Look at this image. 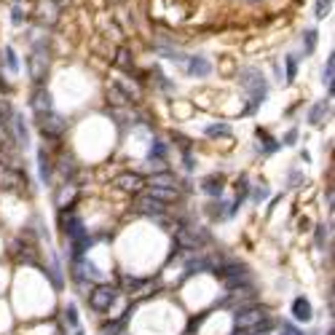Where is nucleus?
<instances>
[{
	"label": "nucleus",
	"mask_w": 335,
	"mask_h": 335,
	"mask_svg": "<svg viewBox=\"0 0 335 335\" xmlns=\"http://www.w3.org/2000/svg\"><path fill=\"white\" fill-rule=\"evenodd\" d=\"M292 316L297 322H311L314 319V309H311V301L309 297H295L292 301Z\"/></svg>",
	"instance_id": "obj_12"
},
{
	"label": "nucleus",
	"mask_w": 335,
	"mask_h": 335,
	"mask_svg": "<svg viewBox=\"0 0 335 335\" xmlns=\"http://www.w3.org/2000/svg\"><path fill=\"white\" fill-rule=\"evenodd\" d=\"M295 139H297V129H290L284 134V145H295Z\"/></svg>",
	"instance_id": "obj_34"
},
{
	"label": "nucleus",
	"mask_w": 335,
	"mask_h": 335,
	"mask_svg": "<svg viewBox=\"0 0 335 335\" xmlns=\"http://www.w3.org/2000/svg\"><path fill=\"white\" fill-rule=\"evenodd\" d=\"M64 319H67L70 324H72V327H78V309H76V306H67V309H64Z\"/></svg>",
	"instance_id": "obj_30"
},
{
	"label": "nucleus",
	"mask_w": 335,
	"mask_h": 335,
	"mask_svg": "<svg viewBox=\"0 0 335 335\" xmlns=\"http://www.w3.org/2000/svg\"><path fill=\"white\" fill-rule=\"evenodd\" d=\"M212 274H215L228 290H239V287L249 284V268L244 263H222V266H215Z\"/></svg>",
	"instance_id": "obj_1"
},
{
	"label": "nucleus",
	"mask_w": 335,
	"mask_h": 335,
	"mask_svg": "<svg viewBox=\"0 0 335 335\" xmlns=\"http://www.w3.org/2000/svg\"><path fill=\"white\" fill-rule=\"evenodd\" d=\"M35 16H38V22L51 27L57 24L59 19V3L57 0H38V6H35Z\"/></svg>",
	"instance_id": "obj_9"
},
{
	"label": "nucleus",
	"mask_w": 335,
	"mask_h": 335,
	"mask_svg": "<svg viewBox=\"0 0 335 335\" xmlns=\"http://www.w3.org/2000/svg\"><path fill=\"white\" fill-rule=\"evenodd\" d=\"M215 260L212 257H193L188 260V266H185V276H193V274H201V271H215Z\"/></svg>",
	"instance_id": "obj_14"
},
{
	"label": "nucleus",
	"mask_w": 335,
	"mask_h": 335,
	"mask_svg": "<svg viewBox=\"0 0 335 335\" xmlns=\"http://www.w3.org/2000/svg\"><path fill=\"white\" fill-rule=\"evenodd\" d=\"M282 332L284 335H306V332H301L295 327V324H290V322H282Z\"/></svg>",
	"instance_id": "obj_33"
},
{
	"label": "nucleus",
	"mask_w": 335,
	"mask_h": 335,
	"mask_svg": "<svg viewBox=\"0 0 335 335\" xmlns=\"http://www.w3.org/2000/svg\"><path fill=\"white\" fill-rule=\"evenodd\" d=\"M207 212H209V217H217V220L234 215V212H231V204H226V201H212L207 207Z\"/></svg>",
	"instance_id": "obj_21"
},
{
	"label": "nucleus",
	"mask_w": 335,
	"mask_h": 335,
	"mask_svg": "<svg viewBox=\"0 0 335 335\" xmlns=\"http://www.w3.org/2000/svg\"><path fill=\"white\" fill-rule=\"evenodd\" d=\"M185 70H188V76H196V78H207L212 72V64L204 59V57H191L188 64H185Z\"/></svg>",
	"instance_id": "obj_13"
},
{
	"label": "nucleus",
	"mask_w": 335,
	"mask_h": 335,
	"mask_svg": "<svg viewBox=\"0 0 335 335\" xmlns=\"http://www.w3.org/2000/svg\"><path fill=\"white\" fill-rule=\"evenodd\" d=\"M151 188H177V180L172 177L169 172H161V174H153L151 180H145Z\"/></svg>",
	"instance_id": "obj_19"
},
{
	"label": "nucleus",
	"mask_w": 335,
	"mask_h": 335,
	"mask_svg": "<svg viewBox=\"0 0 335 335\" xmlns=\"http://www.w3.org/2000/svg\"><path fill=\"white\" fill-rule=\"evenodd\" d=\"M241 86H244L249 91V97H252V107L260 105V102L266 99L268 94V83L263 78V72H257V70H241Z\"/></svg>",
	"instance_id": "obj_3"
},
{
	"label": "nucleus",
	"mask_w": 335,
	"mask_h": 335,
	"mask_svg": "<svg viewBox=\"0 0 335 335\" xmlns=\"http://www.w3.org/2000/svg\"><path fill=\"white\" fill-rule=\"evenodd\" d=\"M76 335H83V330H81V327H76Z\"/></svg>",
	"instance_id": "obj_37"
},
{
	"label": "nucleus",
	"mask_w": 335,
	"mask_h": 335,
	"mask_svg": "<svg viewBox=\"0 0 335 335\" xmlns=\"http://www.w3.org/2000/svg\"><path fill=\"white\" fill-rule=\"evenodd\" d=\"M201 191L209 193V196H222V177L220 174H212V177H207L201 182Z\"/></svg>",
	"instance_id": "obj_20"
},
{
	"label": "nucleus",
	"mask_w": 335,
	"mask_h": 335,
	"mask_svg": "<svg viewBox=\"0 0 335 335\" xmlns=\"http://www.w3.org/2000/svg\"><path fill=\"white\" fill-rule=\"evenodd\" d=\"M38 129H41V134L43 137H49V139H57V137H62V132L67 129V121L64 118H59L57 113H43V116H38Z\"/></svg>",
	"instance_id": "obj_7"
},
{
	"label": "nucleus",
	"mask_w": 335,
	"mask_h": 335,
	"mask_svg": "<svg viewBox=\"0 0 335 335\" xmlns=\"http://www.w3.org/2000/svg\"><path fill=\"white\" fill-rule=\"evenodd\" d=\"M116 188L121 191H126V193H142L145 188V177L142 174H137V172H124V174H118V177L113 180Z\"/></svg>",
	"instance_id": "obj_10"
},
{
	"label": "nucleus",
	"mask_w": 335,
	"mask_h": 335,
	"mask_svg": "<svg viewBox=\"0 0 335 335\" xmlns=\"http://www.w3.org/2000/svg\"><path fill=\"white\" fill-rule=\"evenodd\" d=\"M255 201H260V199H268V188H255Z\"/></svg>",
	"instance_id": "obj_35"
},
{
	"label": "nucleus",
	"mask_w": 335,
	"mask_h": 335,
	"mask_svg": "<svg viewBox=\"0 0 335 335\" xmlns=\"http://www.w3.org/2000/svg\"><path fill=\"white\" fill-rule=\"evenodd\" d=\"M124 287L129 292H137L139 287H145V279H132V276H124Z\"/></svg>",
	"instance_id": "obj_29"
},
{
	"label": "nucleus",
	"mask_w": 335,
	"mask_h": 335,
	"mask_svg": "<svg viewBox=\"0 0 335 335\" xmlns=\"http://www.w3.org/2000/svg\"><path fill=\"white\" fill-rule=\"evenodd\" d=\"M107 99L113 102V105H126V102H132V94L124 91L118 83H110V86H107Z\"/></svg>",
	"instance_id": "obj_18"
},
{
	"label": "nucleus",
	"mask_w": 335,
	"mask_h": 335,
	"mask_svg": "<svg viewBox=\"0 0 335 335\" xmlns=\"http://www.w3.org/2000/svg\"><path fill=\"white\" fill-rule=\"evenodd\" d=\"M14 137H16V142H19L22 147H27L30 145V132H27V126H24V118L19 116V113H14Z\"/></svg>",
	"instance_id": "obj_17"
},
{
	"label": "nucleus",
	"mask_w": 335,
	"mask_h": 335,
	"mask_svg": "<svg viewBox=\"0 0 335 335\" xmlns=\"http://www.w3.org/2000/svg\"><path fill=\"white\" fill-rule=\"evenodd\" d=\"M46 72H49V49H46V43H38L30 54V76L35 83H43Z\"/></svg>",
	"instance_id": "obj_6"
},
{
	"label": "nucleus",
	"mask_w": 335,
	"mask_h": 335,
	"mask_svg": "<svg viewBox=\"0 0 335 335\" xmlns=\"http://www.w3.org/2000/svg\"><path fill=\"white\" fill-rule=\"evenodd\" d=\"M322 81L324 83H327V89H330V97H332V78H335V57H332V54H330V57H327V64H324V72H322Z\"/></svg>",
	"instance_id": "obj_24"
},
{
	"label": "nucleus",
	"mask_w": 335,
	"mask_h": 335,
	"mask_svg": "<svg viewBox=\"0 0 335 335\" xmlns=\"http://www.w3.org/2000/svg\"><path fill=\"white\" fill-rule=\"evenodd\" d=\"M6 64L11 72H19V62H16V51L11 49V46H6Z\"/></svg>",
	"instance_id": "obj_28"
},
{
	"label": "nucleus",
	"mask_w": 335,
	"mask_h": 335,
	"mask_svg": "<svg viewBox=\"0 0 335 335\" xmlns=\"http://www.w3.org/2000/svg\"><path fill=\"white\" fill-rule=\"evenodd\" d=\"M303 41H306V54H311V51H314V46H316V32H314V30L303 32Z\"/></svg>",
	"instance_id": "obj_31"
},
{
	"label": "nucleus",
	"mask_w": 335,
	"mask_h": 335,
	"mask_svg": "<svg viewBox=\"0 0 335 335\" xmlns=\"http://www.w3.org/2000/svg\"><path fill=\"white\" fill-rule=\"evenodd\" d=\"M38 161H41V180L49 182L51 180V158L46 156V151H41L38 153Z\"/></svg>",
	"instance_id": "obj_25"
},
{
	"label": "nucleus",
	"mask_w": 335,
	"mask_h": 335,
	"mask_svg": "<svg viewBox=\"0 0 335 335\" xmlns=\"http://www.w3.org/2000/svg\"><path fill=\"white\" fill-rule=\"evenodd\" d=\"M116 64H121V67H132V59H129V51L126 49H118V59H116Z\"/></svg>",
	"instance_id": "obj_32"
},
{
	"label": "nucleus",
	"mask_w": 335,
	"mask_h": 335,
	"mask_svg": "<svg viewBox=\"0 0 335 335\" xmlns=\"http://www.w3.org/2000/svg\"><path fill=\"white\" fill-rule=\"evenodd\" d=\"M330 11H332V0H316V6H314L316 19H324V16H330Z\"/></svg>",
	"instance_id": "obj_26"
},
{
	"label": "nucleus",
	"mask_w": 335,
	"mask_h": 335,
	"mask_svg": "<svg viewBox=\"0 0 335 335\" xmlns=\"http://www.w3.org/2000/svg\"><path fill=\"white\" fill-rule=\"evenodd\" d=\"M284 62H287V83H292L295 76H297V57H292V54H290Z\"/></svg>",
	"instance_id": "obj_27"
},
{
	"label": "nucleus",
	"mask_w": 335,
	"mask_h": 335,
	"mask_svg": "<svg viewBox=\"0 0 335 335\" xmlns=\"http://www.w3.org/2000/svg\"><path fill=\"white\" fill-rule=\"evenodd\" d=\"M330 113V99H322V102H316V105L309 110V121H311V126H322V121L324 116Z\"/></svg>",
	"instance_id": "obj_16"
},
{
	"label": "nucleus",
	"mask_w": 335,
	"mask_h": 335,
	"mask_svg": "<svg viewBox=\"0 0 335 335\" xmlns=\"http://www.w3.org/2000/svg\"><path fill=\"white\" fill-rule=\"evenodd\" d=\"M174 241H177L182 249H201V244L209 241V234L201 226H185V228H177Z\"/></svg>",
	"instance_id": "obj_4"
},
{
	"label": "nucleus",
	"mask_w": 335,
	"mask_h": 335,
	"mask_svg": "<svg viewBox=\"0 0 335 335\" xmlns=\"http://www.w3.org/2000/svg\"><path fill=\"white\" fill-rule=\"evenodd\" d=\"M327 335H332V332H327Z\"/></svg>",
	"instance_id": "obj_39"
},
{
	"label": "nucleus",
	"mask_w": 335,
	"mask_h": 335,
	"mask_svg": "<svg viewBox=\"0 0 335 335\" xmlns=\"http://www.w3.org/2000/svg\"><path fill=\"white\" fill-rule=\"evenodd\" d=\"M147 158H151V161L164 164V158H166V142H161V139H153V145H151V153H147Z\"/></svg>",
	"instance_id": "obj_22"
},
{
	"label": "nucleus",
	"mask_w": 335,
	"mask_h": 335,
	"mask_svg": "<svg viewBox=\"0 0 335 335\" xmlns=\"http://www.w3.org/2000/svg\"><path fill=\"white\" fill-rule=\"evenodd\" d=\"M32 110H35V116H43V113H51L54 105H51V94L46 91L43 86L41 89H35V94H32Z\"/></svg>",
	"instance_id": "obj_11"
},
{
	"label": "nucleus",
	"mask_w": 335,
	"mask_h": 335,
	"mask_svg": "<svg viewBox=\"0 0 335 335\" xmlns=\"http://www.w3.org/2000/svg\"><path fill=\"white\" fill-rule=\"evenodd\" d=\"M116 301H118V290L116 287H110V284H99V287H94V290L89 292V306L94 311H110L116 306Z\"/></svg>",
	"instance_id": "obj_5"
},
{
	"label": "nucleus",
	"mask_w": 335,
	"mask_h": 335,
	"mask_svg": "<svg viewBox=\"0 0 335 335\" xmlns=\"http://www.w3.org/2000/svg\"><path fill=\"white\" fill-rule=\"evenodd\" d=\"M113 3H121V0H113Z\"/></svg>",
	"instance_id": "obj_38"
},
{
	"label": "nucleus",
	"mask_w": 335,
	"mask_h": 335,
	"mask_svg": "<svg viewBox=\"0 0 335 335\" xmlns=\"http://www.w3.org/2000/svg\"><path fill=\"white\" fill-rule=\"evenodd\" d=\"M76 276L81 279V276H91V279H99L102 274H99V268L91 263V260H86V257H76Z\"/></svg>",
	"instance_id": "obj_15"
},
{
	"label": "nucleus",
	"mask_w": 335,
	"mask_h": 335,
	"mask_svg": "<svg viewBox=\"0 0 335 335\" xmlns=\"http://www.w3.org/2000/svg\"><path fill=\"white\" fill-rule=\"evenodd\" d=\"M14 24H22V11L19 8H14Z\"/></svg>",
	"instance_id": "obj_36"
},
{
	"label": "nucleus",
	"mask_w": 335,
	"mask_h": 335,
	"mask_svg": "<svg viewBox=\"0 0 335 335\" xmlns=\"http://www.w3.org/2000/svg\"><path fill=\"white\" fill-rule=\"evenodd\" d=\"M132 207H134V212H142V215H156V217L166 212V204L158 201V199H153L151 193H134Z\"/></svg>",
	"instance_id": "obj_8"
},
{
	"label": "nucleus",
	"mask_w": 335,
	"mask_h": 335,
	"mask_svg": "<svg viewBox=\"0 0 335 335\" xmlns=\"http://www.w3.org/2000/svg\"><path fill=\"white\" fill-rule=\"evenodd\" d=\"M266 319H271L263 306H241V309L234 311V327L236 330H247V327H255V324H263Z\"/></svg>",
	"instance_id": "obj_2"
},
{
	"label": "nucleus",
	"mask_w": 335,
	"mask_h": 335,
	"mask_svg": "<svg viewBox=\"0 0 335 335\" xmlns=\"http://www.w3.org/2000/svg\"><path fill=\"white\" fill-rule=\"evenodd\" d=\"M204 134L207 137H231V126L228 124H209L204 129Z\"/></svg>",
	"instance_id": "obj_23"
}]
</instances>
